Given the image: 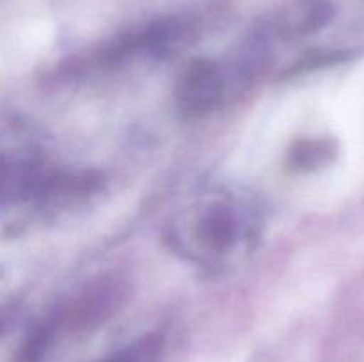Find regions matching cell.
<instances>
[{
	"mask_svg": "<svg viewBox=\"0 0 364 362\" xmlns=\"http://www.w3.org/2000/svg\"><path fill=\"white\" fill-rule=\"evenodd\" d=\"M259 229L251 202L228 192H210L171 220L167 243L192 265L226 270L255 251Z\"/></svg>",
	"mask_w": 364,
	"mask_h": 362,
	"instance_id": "1",
	"label": "cell"
},
{
	"mask_svg": "<svg viewBox=\"0 0 364 362\" xmlns=\"http://www.w3.org/2000/svg\"><path fill=\"white\" fill-rule=\"evenodd\" d=\"M50 170L31 142H0V206L36 201Z\"/></svg>",
	"mask_w": 364,
	"mask_h": 362,
	"instance_id": "2",
	"label": "cell"
},
{
	"mask_svg": "<svg viewBox=\"0 0 364 362\" xmlns=\"http://www.w3.org/2000/svg\"><path fill=\"white\" fill-rule=\"evenodd\" d=\"M228 89L230 84L219 62L206 59L194 60L178 82V106L188 117H205L223 106Z\"/></svg>",
	"mask_w": 364,
	"mask_h": 362,
	"instance_id": "3",
	"label": "cell"
},
{
	"mask_svg": "<svg viewBox=\"0 0 364 362\" xmlns=\"http://www.w3.org/2000/svg\"><path fill=\"white\" fill-rule=\"evenodd\" d=\"M334 153L336 148L329 138H299L288 153V163L301 170L318 169L331 162Z\"/></svg>",
	"mask_w": 364,
	"mask_h": 362,
	"instance_id": "4",
	"label": "cell"
},
{
	"mask_svg": "<svg viewBox=\"0 0 364 362\" xmlns=\"http://www.w3.org/2000/svg\"><path fill=\"white\" fill-rule=\"evenodd\" d=\"M164 339L160 334H146L132 341L121 350L103 358L102 362H160L162 361Z\"/></svg>",
	"mask_w": 364,
	"mask_h": 362,
	"instance_id": "5",
	"label": "cell"
}]
</instances>
